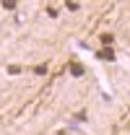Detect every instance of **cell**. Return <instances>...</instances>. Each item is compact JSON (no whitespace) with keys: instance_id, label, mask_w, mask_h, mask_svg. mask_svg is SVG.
<instances>
[{"instance_id":"obj_3","label":"cell","mask_w":130,"mask_h":135,"mask_svg":"<svg viewBox=\"0 0 130 135\" xmlns=\"http://www.w3.org/2000/svg\"><path fill=\"white\" fill-rule=\"evenodd\" d=\"M112 42H114L112 34H101V44H104V47H112Z\"/></svg>"},{"instance_id":"obj_5","label":"cell","mask_w":130,"mask_h":135,"mask_svg":"<svg viewBox=\"0 0 130 135\" xmlns=\"http://www.w3.org/2000/svg\"><path fill=\"white\" fill-rule=\"evenodd\" d=\"M8 73H11V75H16V73H21V68H18V65H11V68H8Z\"/></svg>"},{"instance_id":"obj_1","label":"cell","mask_w":130,"mask_h":135,"mask_svg":"<svg viewBox=\"0 0 130 135\" xmlns=\"http://www.w3.org/2000/svg\"><path fill=\"white\" fill-rule=\"evenodd\" d=\"M99 57L107 60V62H112V60H114V50H112V47H101V50H99Z\"/></svg>"},{"instance_id":"obj_2","label":"cell","mask_w":130,"mask_h":135,"mask_svg":"<svg viewBox=\"0 0 130 135\" xmlns=\"http://www.w3.org/2000/svg\"><path fill=\"white\" fill-rule=\"evenodd\" d=\"M70 75H76V78L83 75V65H81V62H70Z\"/></svg>"},{"instance_id":"obj_4","label":"cell","mask_w":130,"mask_h":135,"mask_svg":"<svg viewBox=\"0 0 130 135\" xmlns=\"http://www.w3.org/2000/svg\"><path fill=\"white\" fill-rule=\"evenodd\" d=\"M34 73H39V75H44V73H47V65H36V68H34Z\"/></svg>"}]
</instances>
